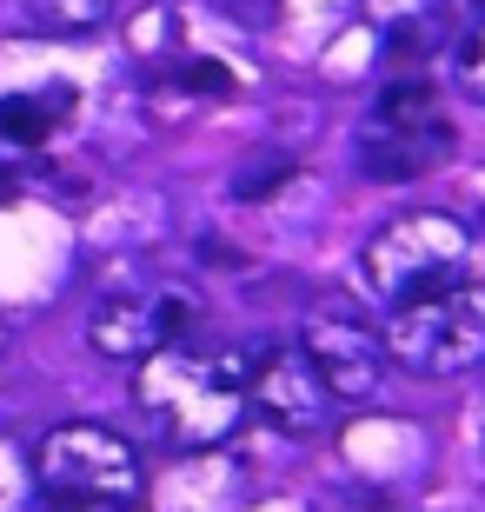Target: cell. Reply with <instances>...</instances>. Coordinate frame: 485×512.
I'll list each match as a JSON object with an SVG mask.
<instances>
[{"label": "cell", "instance_id": "obj_1", "mask_svg": "<svg viewBox=\"0 0 485 512\" xmlns=\"http://www.w3.org/2000/svg\"><path fill=\"white\" fill-rule=\"evenodd\" d=\"M133 393L173 453H220L246 419V353L240 346H193L187 333L140 360Z\"/></svg>", "mask_w": 485, "mask_h": 512}, {"label": "cell", "instance_id": "obj_2", "mask_svg": "<svg viewBox=\"0 0 485 512\" xmlns=\"http://www.w3.org/2000/svg\"><path fill=\"white\" fill-rule=\"evenodd\" d=\"M34 506L40 512H140L147 466L133 439L94 419H67L34 446Z\"/></svg>", "mask_w": 485, "mask_h": 512}, {"label": "cell", "instance_id": "obj_3", "mask_svg": "<svg viewBox=\"0 0 485 512\" xmlns=\"http://www.w3.org/2000/svg\"><path fill=\"white\" fill-rule=\"evenodd\" d=\"M386 360L419 373V380H446V373H472L485 366V280L459 273V280L432 286L419 300L386 306Z\"/></svg>", "mask_w": 485, "mask_h": 512}, {"label": "cell", "instance_id": "obj_4", "mask_svg": "<svg viewBox=\"0 0 485 512\" xmlns=\"http://www.w3.org/2000/svg\"><path fill=\"white\" fill-rule=\"evenodd\" d=\"M359 173L379 180V187H406V180H426L439 160L452 153V127L446 107H439V87L426 74H399L379 87V100L359 120Z\"/></svg>", "mask_w": 485, "mask_h": 512}, {"label": "cell", "instance_id": "obj_5", "mask_svg": "<svg viewBox=\"0 0 485 512\" xmlns=\"http://www.w3.org/2000/svg\"><path fill=\"white\" fill-rule=\"evenodd\" d=\"M472 266V227L459 213H439V207H419V213H399L366 240L359 253V273L373 286L379 306H399V300H419L432 286L459 280Z\"/></svg>", "mask_w": 485, "mask_h": 512}, {"label": "cell", "instance_id": "obj_6", "mask_svg": "<svg viewBox=\"0 0 485 512\" xmlns=\"http://www.w3.org/2000/svg\"><path fill=\"white\" fill-rule=\"evenodd\" d=\"M193 326H200V300H193L187 286H173V280L120 286V293H107V300L94 306L87 346H94L100 360H113V366H140L147 353L187 340Z\"/></svg>", "mask_w": 485, "mask_h": 512}, {"label": "cell", "instance_id": "obj_7", "mask_svg": "<svg viewBox=\"0 0 485 512\" xmlns=\"http://www.w3.org/2000/svg\"><path fill=\"white\" fill-rule=\"evenodd\" d=\"M333 406L339 399L299 340H266L246 353V413H260L280 439H319L333 426Z\"/></svg>", "mask_w": 485, "mask_h": 512}, {"label": "cell", "instance_id": "obj_8", "mask_svg": "<svg viewBox=\"0 0 485 512\" xmlns=\"http://www.w3.org/2000/svg\"><path fill=\"white\" fill-rule=\"evenodd\" d=\"M299 346L306 360L319 366V380L339 406H366L386 386V340H379L373 320H359L346 300H319L306 320H299Z\"/></svg>", "mask_w": 485, "mask_h": 512}, {"label": "cell", "instance_id": "obj_9", "mask_svg": "<svg viewBox=\"0 0 485 512\" xmlns=\"http://www.w3.org/2000/svg\"><path fill=\"white\" fill-rule=\"evenodd\" d=\"M74 114V87H40V94H7L0 100V140L14 147H40L54 140L60 120Z\"/></svg>", "mask_w": 485, "mask_h": 512}, {"label": "cell", "instance_id": "obj_10", "mask_svg": "<svg viewBox=\"0 0 485 512\" xmlns=\"http://www.w3.org/2000/svg\"><path fill=\"white\" fill-rule=\"evenodd\" d=\"M446 80L472 107H485V7L452 20V40H446Z\"/></svg>", "mask_w": 485, "mask_h": 512}, {"label": "cell", "instance_id": "obj_11", "mask_svg": "<svg viewBox=\"0 0 485 512\" xmlns=\"http://www.w3.org/2000/svg\"><path fill=\"white\" fill-rule=\"evenodd\" d=\"M27 14L47 34H94V27H107L113 0H27Z\"/></svg>", "mask_w": 485, "mask_h": 512}, {"label": "cell", "instance_id": "obj_12", "mask_svg": "<svg viewBox=\"0 0 485 512\" xmlns=\"http://www.w3.org/2000/svg\"><path fill=\"white\" fill-rule=\"evenodd\" d=\"M0 512H34V453L0 433Z\"/></svg>", "mask_w": 485, "mask_h": 512}, {"label": "cell", "instance_id": "obj_13", "mask_svg": "<svg viewBox=\"0 0 485 512\" xmlns=\"http://www.w3.org/2000/svg\"><path fill=\"white\" fill-rule=\"evenodd\" d=\"M313 512H399L386 493H366V486H333V493H319Z\"/></svg>", "mask_w": 485, "mask_h": 512}, {"label": "cell", "instance_id": "obj_14", "mask_svg": "<svg viewBox=\"0 0 485 512\" xmlns=\"http://www.w3.org/2000/svg\"><path fill=\"white\" fill-rule=\"evenodd\" d=\"M7 333H14V326H7V313H0V360H7Z\"/></svg>", "mask_w": 485, "mask_h": 512}]
</instances>
